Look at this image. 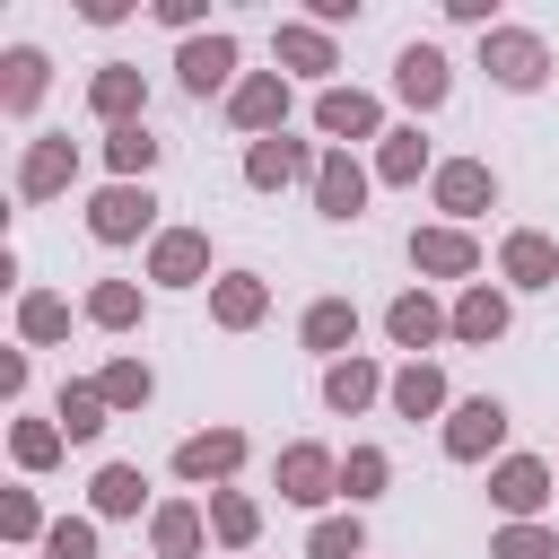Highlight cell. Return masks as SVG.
Returning <instances> with one entry per match:
<instances>
[{
  "label": "cell",
  "instance_id": "9",
  "mask_svg": "<svg viewBox=\"0 0 559 559\" xmlns=\"http://www.w3.org/2000/svg\"><path fill=\"white\" fill-rule=\"evenodd\" d=\"M393 87H402V105H419V114L445 105V52H437V44H411V52L393 61Z\"/></svg>",
  "mask_w": 559,
  "mask_h": 559
},
{
  "label": "cell",
  "instance_id": "7",
  "mask_svg": "<svg viewBox=\"0 0 559 559\" xmlns=\"http://www.w3.org/2000/svg\"><path fill=\"white\" fill-rule=\"evenodd\" d=\"M236 463H245V437H236V428H210V437H183V445H175V472H183V480H227Z\"/></svg>",
  "mask_w": 559,
  "mask_h": 559
},
{
  "label": "cell",
  "instance_id": "24",
  "mask_svg": "<svg viewBox=\"0 0 559 559\" xmlns=\"http://www.w3.org/2000/svg\"><path fill=\"white\" fill-rule=\"evenodd\" d=\"M419 166H428V140H419V122H411V131H384V157H376V175H384V183H411Z\"/></svg>",
  "mask_w": 559,
  "mask_h": 559
},
{
  "label": "cell",
  "instance_id": "5",
  "mask_svg": "<svg viewBox=\"0 0 559 559\" xmlns=\"http://www.w3.org/2000/svg\"><path fill=\"white\" fill-rule=\"evenodd\" d=\"M70 166H79V148H70V131H52V140H35V148H26L17 192H26V201H52V192L70 183Z\"/></svg>",
  "mask_w": 559,
  "mask_h": 559
},
{
  "label": "cell",
  "instance_id": "1",
  "mask_svg": "<svg viewBox=\"0 0 559 559\" xmlns=\"http://www.w3.org/2000/svg\"><path fill=\"white\" fill-rule=\"evenodd\" d=\"M480 70H489L498 87H542L550 52H542V35H515V26H498V35L480 44Z\"/></svg>",
  "mask_w": 559,
  "mask_h": 559
},
{
  "label": "cell",
  "instance_id": "34",
  "mask_svg": "<svg viewBox=\"0 0 559 559\" xmlns=\"http://www.w3.org/2000/svg\"><path fill=\"white\" fill-rule=\"evenodd\" d=\"M341 489H349V498H376V489H384V454H376V445H358V454L341 463Z\"/></svg>",
  "mask_w": 559,
  "mask_h": 559
},
{
  "label": "cell",
  "instance_id": "21",
  "mask_svg": "<svg viewBox=\"0 0 559 559\" xmlns=\"http://www.w3.org/2000/svg\"><path fill=\"white\" fill-rule=\"evenodd\" d=\"M0 70H9V79H0V105H9V114H26V105L44 96V52H35V44H17Z\"/></svg>",
  "mask_w": 559,
  "mask_h": 559
},
{
  "label": "cell",
  "instance_id": "12",
  "mask_svg": "<svg viewBox=\"0 0 559 559\" xmlns=\"http://www.w3.org/2000/svg\"><path fill=\"white\" fill-rule=\"evenodd\" d=\"M280 498H297V507L332 498V454H323V445H288V454H280Z\"/></svg>",
  "mask_w": 559,
  "mask_h": 559
},
{
  "label": "cell",
  "instance_id": "4",
  "mask_svg": "<svg viewBox=\"0 0 559 559\" xmlns=\"http://www.w3.org/2000/svg\"><path fill=\"white\" fill-rule=\"evenodd\" d=\"M314 210H323V218H358V210H367V175H358L349 148L314 157Z\"/></svg>",
  "mask_w": 559,
  "mask_h": 559
},
{
  "label": "cell",
  "instance_id": "6",
  "mask_svg": "<svg viewBox=\"0 0 559 559\" xmlns=\"http://www.w3.org/2000/svg\"><path fill=\"white\" fill-rule=\"evenodd\" d=\"M498 201V183H489V166L480 157H454V166H437V210H454V218H480Z\"/></svg>",
  "mask_w": 559,
  "mask_h": 559
},
{
  "label": "cell",
  "instance_id": "38",
  "mask_svg": "<svg viewBox=\"0 0 559 559\" xmlns=\"http://www.w3.org/2000/svg\"><path fill=\"white\" fill-rule=\"evenodd\" d=\"M44 550H52V559H96V533H87V524H70V515H61V524H52V533H44Z\"/></svg>",
  "mask_w": 559,
  "mask_h": 559
},
{
  "label": "cell",
  "instance_id": "25",
  "mask_svg": "<svg viewBox=\"0 0 559 559\" xmlns=\"http://www.w3.org/2000/svg\"><path fill=\"white\" fill-rule=\"evenodd\" d=\"M323 402H332V411H358V402H376V367H367V358H341V367L323 376Z\"/></svg>",
  "mask_w": 559,
  "mask_h": 559
},
{
  "label": "cell",
  "instance_id": "18",
  "mask_svg": "<svg viewBox=\"0 0 559 559\" xmlns=\"http://www.w3.org/2000/svg\"><path fill=\"white\" fill-rule=\"evenodd\" d=\"M507 280H515V288H550V280H559L550 236H507Z\"/></svg>",
  "mask_w": 559,
  "mask_h": 559
},
{
  "label": "cell",
  "instance_id": "22",
  "mask_svg": "<svg viewBox=\"0 0 559 559\" xmlns=\"http://www.w3.org/2000/svg\"><path fill=\"white\" fill-rule=\"evenodd\" d=\"M454 332H463V341H498V332H507V297H498V288H472V297L454 306Z\"/></svg>",
  "mask_w": 559,
  "mask_h": 559
},
{
  "label": "cell",
  "instance_id": "32",
  "mask_svg": "<svg viewBox=\"0 0 559 559\" xmlns=\"http://www.w3.org/2000/svg\"><path fill=\"white\" fill-rule=\"evenodd\" d=\"M105 402H114V411H140V402H148V367H140V358L105 367Z\"/></svg>",
  "mask_w": 559,
  "mask_h": 559
},
{
  "label": "cell",
  "instance_id": "16",
  "mask_svg": "<svg viewBox=\"0 0 559 559\" xmlns=\"http://www.w3.org/2000/svg\"><path fill=\"white\" fill-rule=\"evenodd\" d=\"M411 262L454 280V271H472V236H463V227H419V236H411Z\"/></svg>",
  "mask_w": 559,
  "mask_h": 559
},
{
  "label": "cell",
  "instance_id": "37",
  "mask_svg": "<svg viewBox=\"0 0 559 559\" xmlns=\"http://www.w3.org/2000/svg\"><path fill=\"white\" fill-rule=\"evenodd\" d=\"M314 559H358V515H332V524H314Z\"/></svg>",
  "mask_w": 559,
  "mask_h": 559
},
{
  "label": "cell",
  "instance_id": "41",
  "mask_svg": "<svg viewBox=\"0 0 559 559\" xmlns=\"http://www.w3.org/2000/svg\"><path fill=\"white\" fill-rule=\"evenodd\" d=\"M9 533H17V542L35 533V498H26V489H9Z\"/></svg>",
  "mask_w": 559,
  "mask_h": 559
},
{
  "label": "cell",
  "instance_id": "17",
  "mask_svg": "<svg viewBox=\"0 0 559 559\" xmlns=\"http://www.w3.org/2000/svg\"><path fill=\"white\" fill-rule=\"evenodd\" d=\"M87 105H96V114H105V122L122 131V122L140 114V70H122V61H114V70H96V87H87Z\"/></svg>",
  "mask_w": 559,
  "mask_h": 559
},
{
  "label": "cell",
  "instance_id": "31",
  "mask_svg": "<svg viewBox=\"0 0 559 559\" xmlns=\"http://www.w3.org/2000/svg\"><path fill=\"white\" fill-rule=\"evenodd\" d=\"M218 323H262V280H218Z\"/></svg>",
  "mask_w": 559,
  "mask_h": 559
},
{
  "label": "cell",
  "instance_id": "39",
  "mask_svg": "<svg viewBox=\"0 0 559 559\" xmlns=\"http://www.w3.org/2000/svg\"><path fill=\"white\" fill-rule=\"evenodd\" d=\"M61 323H70V306H61V297H26V341H52Z\"/></svg>",
  "mask_w": 559,
  "mask_h": 559
},
{
  "label": "cell",
  "instance_id": "10",
  "mask_svg": "<svg viewBox=\"0 0 559 559\" xmlns=\"http://www.w3.org/2000/svg\"><path fill=\"white\" fill-rule=\"evenodd\" d=\"M148 271H157L166 288H192V280L210 271V236H192V227H166V236H157V253H148Z\"/></svg>",
  "mask_w": 559,
  "mask_h": 559
},
{
  "label": "cell",
  "instance_id": "30",
  "mask_svg": "<svg viewBox=\"0 0 559 559\" xmlns=\"http://www.w3.org/2000/svg\"><path fill=\"white\" fill-rule=\"evenodd\" d=\"M157 550H166V559H192V550H201V515H192V507H157Z\"/></svg>",
  "mask_w": 559,
  "mask_h": 559
},
{
  "label": "cell",
  "instance_id": "26",
  "mask_svg": "<svg viewBox=\"0 0 559 559\" xmlns=\"http://www.w3.org/2000/svg\"><path fill=\"white\" fill-rule=\"evenodd\" d=\"M105 157H114V175H122V183H131V175H148V166H157V140H148V131H140V122H122V131H114V140H105Z\"/></svg>",
  "mask_w": 559,
  "mask_h": 559
},
{
  "label": "cell",
  "instance_id": "36",
  "mask_svg": "<svg viewBox=\"0 0 559 559\" xmlns=\"http://www.w3.org/2000/svg\"><path fill=\"white\" fill-rule=\"evenodd\" d=\"M87 314H96V323H131V314H140V288H122V280H105V288L87 297Z\"/></svg>",
  "mask_w": 559,
  "mask_h": 559
},
{
  "label": "cell",
  "instance_id": "23",
  "mask_svg": "<svg viewBox=\"0 0 559 559\" xmlns=\"http://www.w3.org/2000/svg\"><path fill=\"white\" fill-rule=\"evenodd\" d=\"M105 384H61V437H96L105 428Z\"/></svg>",
  "mask_w": 559,
  "mask_h": 559
},
{
  "label": "cell",
  "instance_id": "14",
  "mask_svg": "<svg viewBox=\"0 0 559 559\" xmlns=\"http://www.w3.org/2000/svg\"><path fill=\"white\" fill-rule=\"evenodd\" d=\"M314 122H323L332 140H367V131H376V96H358V87H323Z\"/></svg>",
  "mask_w": 559,
  "mask_h": 559
},
{
  "label": "cell",
  "instance_id": "2",
  "mask_svg": "<svg viewBox=\"0 0 559 559\" xmlns=\"http://www.w3.org/2000/svg\"><path fill=\"white\" fill-rule=\"evenodd\" d=\"M498 437H507V402H489V393L454 402V419H445V454H454V463H480Z\"/></svg>",
  "mask_w": 559,
  "mask_h": 559
},
{
  "label": "cell",
  "instance_id": "27",
  "mask_svg": "<svg viewBox=\"0 0 559 559\" xmlns=\"http://www.w3.org/2000/svg\"><path fill=\"white\" fill-rule=\"evenodd\" d=\"M349 332H358V314H349L341 297H323V306L306 314V349H349Z\"/></svg>",
  "mask_w": 559,
  "mask_h": 559
},
{
  "label": "cell",
  "instance_id": "8",
  "mask_svg": "<svg viewBox=\"0 0 559 559\" xmlns=\"http://www.w3.org/2000/svg\"><path fill=\"white\" fill-rule=\"evenodd\" d=\"M489 498H498L507 515H542V498H550V472H542L533 454H507V463L489 472Z\"/></svg>",
  "mask_w": 559,
  "mask_h": 559
},
{
  "label": "cell",
  "instance_id": "11",
  "mask_svg": "<svg viewBox=\"0 0 559 559\" xmlns=\"http://www.w3.org/2000/svg\"><path fill=\"white\" fill-rule=\"evenodd\" d=\"M175 70H183V87H192V96H210V87H227V70H236V35H192Z\"/></svg>",
  "mask_w": 559,
  "mask_h": 559
},
{
  "label": "cell",
  "instance_id": "19",
  "mask_svg": "<svg viewBox=\"0 0 559 559\" xmlns=\"http://www.w3.org/2000/svg\"><path fill=\"white\" fill-rule=\"evenodd\" d=\"M384 332H393L402 349H428V341L445 332V314H437V306H428V297L411 288V297H393V314H384Z\"/></svg>",
  "mask_w": 559,
  "mask_h": 559
},
{
  "label": "cell",
  "instance_id": "28",
  "mask_svg": "<svg viewBox=\"0 0 559 559\" xmlns=\"http://www.w3.org/2000/svg\"><path fill=\"white\" fill-rule=\"evenodd\" d=\"M280 61H288V70H332L323 26H280Z\"/></svg>",
  "mask_w": 559,
  "mask_h": 559
},
{
  "label": "cell",
  "instance_id": "29",
  "mask_svg": "<svg viewBox=\"0 0 559 559\" xmlns=\"http://www.w3.org/2000/svg\"><path fill=\"white\" fill-rule=\"evenodd\" d=\"M140 489H148V480H140L131 463H105V472H96V507H105V515H131Z\"/></svg>",
  "mask_w": 559,
  "mask_h": 559
},
{
  "label": "cell",
  "instance_id": "40",
  "mask_svg": "<svg viewBox=\"0 0 559 559\" xmlns=\"http://www.w3.org/2000/svg\"><path fill=\"white\" fill-rule=\"evenodd\" d=\"M52 454H61V428L26 419V428H17V463H52Z\"/></svg>",
  "mask_w": 559,
  "mask_h": 559
},
{
  "label": "cell",
  "instance_id": "3",
  "mask_svg": "<svg viewBox=\"0 0 559 559\" xmlns=\"http://www.w3.org/2000/svg\"><path fill=\"white\" fill-rule=\"evenodd\" d=\"M148 210H157V201H148V183H105V192L87 201V227H96L105 245H131V236L148 227Z\"/></svg>",
  "mask_w": 559,
  "mask_h": 559
},
{
  "label": "cell",
  "instance_id": "33",
  "mask_svg": "<svg viewBox=\"0 0 559 559\" xmlns=\"http://www.w3.org/2000/svg\"><path fill=\"white\" fill-rule=\"evenodd\" d=\"M210 524H218V542H253V498L218 489V498H210Z\"/></svg>",
  "mask_w": 559,
  "mask_h": 559
},
{
  "label": "cell",
  "instance_id": "15",
  "mask_svg": "<svg viewBox=\"0 0 559 559\" xmlns=\"http://www.w3.org/2000/svg\"><path fill=\"white\" fill-rule=\"evenodd\" d=\"M288 175H306V148H297V140H280V131H271V140H253V157H245V183H253V192H280Z\"/></svg>",
  "mask_w": 559,
  "mask_h": 559
},
{
  "label": "cell",
  "instance_id": "20",
  "mask_svg": "<svg viewBox=\"0 0 559 559\" xmlns=\"http://www.w3.org/2000/svg\"><path fill=\"white\" fill-rule=\"evenodd\" d=\"M437 402H445V376H437L428 358H411V367L393 376V411H402V419H428Z\"/></svg>",
  "mask_w": 559,
  "mask_h": 559
},
{
  "label": "cell",
  "instance_id": "13",
  "mask_svg": "<svg viewBox=\"0 0 559 559\" xmlns=\"http://www.w3.org/2000/svg\"><path fill=\"white\" fill-rule=\"evenodd\" d=\"M227 114H236L245 131H262V140H271V131H280V114H288V87H280V79H245V87L227 96Z\"/></svg>",
  "mask_w": 559,
  "mask_h": 559
},
{
  "label": "cell",
  "instance_id": "35",
  "mask_svg": "<svg viewBox=\"0 0 559 559\" xmlns=\"http://www.w3.org/2000/svg\"><path fill=\"white\" fill-rule=\"evenodd\" d=\"M498 559H559V542H550L542 524H507V533H498Z\"/></svg>",
  "mask_w": 559,
  "mask_h": 559
}]
</instances>
